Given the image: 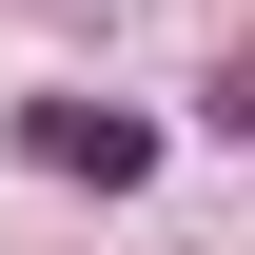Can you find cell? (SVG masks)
<instances>
[{"label":"cell","mask_w":255,"mask_h":255,"mask_svg":"<svg viewBox=\"0 0 255 255\" xmlns=\"http://www.w3.org/2000/svg\"><path fill=\"white\" fill-rule=\"evenodd\" d=\"M20 137H39V157H59V177H137V157H157V137H137V118H79V98H39Z\"/></svg>","instance_id":"6da1fadb"}]
</instances>
